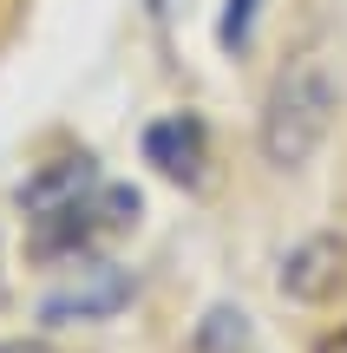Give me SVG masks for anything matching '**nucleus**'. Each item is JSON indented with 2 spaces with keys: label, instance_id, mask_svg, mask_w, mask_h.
Wrapping results in <instances>:
<instances>
[{
  "label": "nucleus",
  "instance_id": "0eeeda50",
  "mask_svg": "<svg viewBox=\"0 0 347 353\" xmlns=\"http://www.w3.org/2000/svg\"><path fill=\"white\" fill-rule=\"evenodd\" d=\"M315 353H347V327H335V334H328V341L315 347Z\"/></svg>",
  "mask_w": 347,
  "mask_h": 353
},
{
  "label": "nucleus",
  "instance_id": "423d86ee",
  "mask_svg": "<svg viewBox=\"0 0 347 353\" xmlns=\"http://www.w3.org/2000/svg\"><path fill=\"white\" fill-rule=\"evenodd\" d=\"M249 26H256V0H230V7H223L217 39H223L230 52H243V46H249Z\"/></svg>",
  "mask_w": 347,
  "mask_h": 353
},
{
  "label": "nucleus",
  "instance_id": "20e7f679",
  "mask_svg": "<svg viewBox=\"0 0 347 353\" xmlns=\"http://www.w3.org/2000/svg\"><path fill=\"white\" fill-rule=\"evenodd\" d=\"M144 157L164 176H177V183H197V176H204V125H197V118H164V125H151L144 131Z\"/></svg>",
  "mask_w": 347,
  "mask_h": 353
},
{
  "label": "nucleus",
  "instance_id": "39448f33",
  "mask_svg": "<svg viewBox=\"0 0 347 353\" xmlns=\"http://www.w3.org/2000/svg\"><path fill=\"white\" fill-rule=\"evenodd\" d=\"M125 294H131V281L125 275H118V268H105V275H99V288H72V294H52V301H46V321H92V314H112V307L118 301H125Z\"/></svg>",
  "mask_w": 347,
  "mask_h": 353
},
{
  "label": "nucleus",
  "instance_id": "f257e3e1",
  "mask_svg": "<svg viewBox=\"0 0 347 353\" xmlns=\"http://www.w3.org/2000/svg\"><path fill=\"white\" fill-rule=\"evenodd\" d=\"M20 203L33 216V255H79V249H92V236L125 229L138 216V190L105 183L86 157H66V164L39 170L20 190Z\"/></svg>",
  "mask_w": 347,
  "mask_h": 353
},
{
  "label": "nucleus",
  "instance_id": "f03ea898",
  "mask_svg": "<svg viewBox=\"0 0 347 353\" xmlns=\"http://www.w3.org/2000/svg\"><path fill=\"white\" fill-rule=\"evenodd\" d=\"M341 112V85L321 59H288L262 99V157L275 170H301L328 144Z\"/></svg>",
  "mask_w": 347,
  "mask_h": 353
},
{
  "label": "nucleus",
  "instance_id": "6e6552de",
  "mask_svg": "<svg viewBox=\"0 0 347 353\" xmlns=\"http://www.w3.org/2000/svg\"><path fill=\"white\" fill-rule=\"evenodd\" d=\"M0 353H46V347H0Z\"/></svg>",
  "mask_w": 347,
  "mask_h": 353
},
{
  "label": "nucleus",
  "instance_id": "7ed1b4c3",
  "mask_svg": "<svg viewBox=\"0 0 347 353\" xmlns=\"http://www.w3.org/2000/svg\"><path fill=\"white\" fill-rule=\"evenodd\" d=\"M347 275V242L341 236H315L282 262V294L288 301H328Z\"/></svg>",
  "mask_w": 347,
  "mask_h": 353
}]
</instances>
